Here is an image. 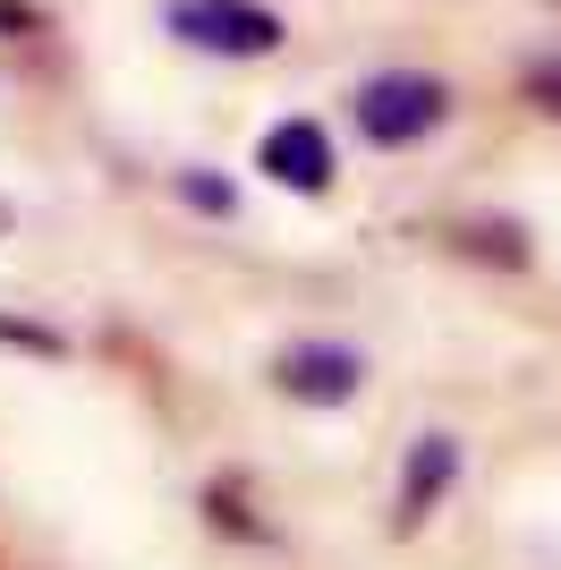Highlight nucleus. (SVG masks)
Wrapping results in <instances>:
<instances>
[{
    "label": "nucleus",
    "mask_w": 561,
    "mask_h": 570,
    "mask_svg": "<svg viewBox=\"0 0 561 570\" xmlns=\"http://www.w3.org/2000/svg\"><path fill=\"white\" fill-rule=\"evenodd\" d=\"M451 119V86L443 77H425V69H383L357 86V128H366L374 145H417L434 137Z\"/></svg>",
    "instance_id": "f257e3e1"
},
{
    "label": "nucleus",
    "mask_w": 561,
    "mask_h": 570,
    "mask_svg": "<svg viewBox=\"0 0 561 570\" xmlns=\"http://www.w3.org/2000/svg\"><path fill=\"white\" fill-rule=\"evenodd\" d=\"M170 35L196 51H222V60H264L280 43V18L256 0H170Z\"/></svg>",
    "instance_id": "f03ea898"
},
{
    "label": "nucleus",
    "mask_w": 561,
    "mask_h": 570,
    "mask_svg": "<svg viewBox=\"0 0 561 570\" xmlns=\"http://www.w3.org/2000/svg\"><path fill=\"white\" fill-rule=\"evenodd\" d=\"M280 392H289V401H315V409H341L357 392V375H366V366H357V350H332V341H298V350H280Z\"/></svg>",
    "instance_id": "7ed1b4c3"
},
{
    "label": "nucleus",
    "mask_w": 561,
    "mask_h": 570,
    "mask_svg": "<svg viewBox=\"0 0 561 570\" xmlns=\"http://www.w3.org/2000/svg\"><path fill=\"white\" fill-rule=\"evenodd\" d=\"M256 163L273 170L280 188H298V196H324L332 188V137L315 128V119H280L273 137H264Z\"/></svg>",
    "instance_id": "20e7f679"
},
{
    "label": "nucleus",
    "mask_w": 561,
    "mask_h": 570,
    "mask_svg": "<svg viewBox=\"0 0 561 570\" xmlns=\"http://www.w3.org/2000/svg\"><path fill=\"white\" fill-rule=\"evenodd\" d=\"M451 476H460V443L451 434H417L409 443V476H400V528H425V511L443 502Z\"/></svg>",
    "instance_id": "39448f33"
},
{
    "label": "nucleus",
    "mask_w": 561,
    "mask_h": 570,
    "mask_svg": "<svg viewBox=\"0 0 561 570\" xmlns=\"http://www.w3.org/2000/svg\"><path fill=\"white\" fill-rule=\"evenodd\" d=\"M187 205H205V214H230V188H222V179H187Z\"/></svg>",
    "instance_id": "423d86ee"
},
{
    "label": "nucleus",
    "mask_w": 561,
    "mask_h": 570,
    "mask_svg": "<svg viewBox=\"0 0 561 570\" xmlns=\"http://www.w3.org/2000/svg\"><path fill=\"white\" fill-rule=\"evenodd\" d=\"M537 95H544V102L561 111V60H553V69H537Z\"/></svg>",
    "instance_id": "0eeeda50"
},
{
    "label": "nucleus",
    "mask_w": 561,
    "mask_h": 570,
    "mask_svg": "<svg viewBox=\"0 0 561 570\" xmlns=\"http://www.w3.org/2000/svg\"><path fill=\"white\" fill-rule=\"evenodd\" d=\"M0 230H9V205H0Z\"/></svg>",
    "instance_id": "6e6552de"
}]
</instances>
